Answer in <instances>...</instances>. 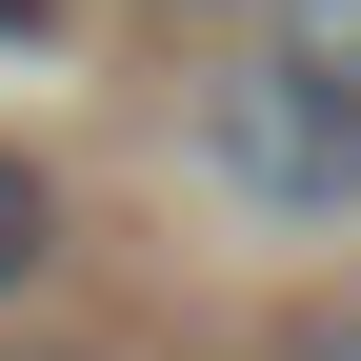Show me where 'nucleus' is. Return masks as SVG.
<instances>
[{
    "label": "nucleus",
    "mask_w": 361,
    "mask_h": 361,
    "mask_svg": "<svg viewBox=\"0 0 361 361\" xmlns=\"http://www.w3.org/2000/svg\"><path fill=\"white\" fill-rule=\"evenodd\" d=\"M40 281H61V180H40L20 141H0V322H20Z\"/></svg>",
    "instance_id": "f03ea898"
},
{
    "label": "nucleus",
    "mask_w": 361,
    "mask_h": 361,
    "mask_svg": "<svg viewBox=\"0 0 361 361\" xmlns=\"http://www.w3.org/2000/svg\"><path fill=\"white\" fill-rule=\"evenodd\" d=\"M241 361H361V301H281V322H261Z\"/></svg>",
    "instance_id": "7ed1b4c3"
},
{
    "label": "nucleus",
    "mask_w": 361,
    "mask_h": 361,
    "mask_svg": "<svg viewBox=\"0 0 361 361\" xmlns=\"http://www.w3.org/2000/svg\"><path fill=\"white\" fill-rule=\"evenodd\" d=\"M0 361H101V341H0Z\"/></svg>",
    "instance_id": "39448f33"
},
{
    "label": "nucleus",
    "mask_w": 361,
    "mask_h": 361,
    "mask_svg": "<svg viewBox=\"0 0 361 361\" xmlns=\"http://www.w3.org/2000/svg\"><path fill=\"white\" fill-rule=\"evenodd\" d=\"M61 20H80V0H0V40H61Z\"/></svg>",
    "instance_id": "20e7f679"
},
{
    "label": "nucleus",
    "mask_w": 361,
    "mask_h": 361,
    "mask_svg": "<svg viewBox=\"0 0 361 361\" xmlns=\"http://www.w3.org/2000/svg\"><path fill=\"white\" fill-rule=\"evenodd\" d=\"M180 141L241 221H361V0H241Z\"/></svg>",
    "instance_id": "f257e3e1"
},
{
    "label": "nucleus",
    "mask_w": 361,
    "mask_h": 361,
    "mask_svg": "<svg viewBox=\"0 0 361 361\" xmlns=\"http://www.w3.org/2000/svg\"><path fill=\"white\" fill-rule=\"evenodd\" d=\"M180 20H221V0H180Z\"/></svg>",
    "instance_id": "423d86ee"
}]
</instances>
